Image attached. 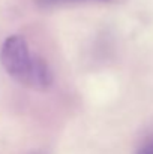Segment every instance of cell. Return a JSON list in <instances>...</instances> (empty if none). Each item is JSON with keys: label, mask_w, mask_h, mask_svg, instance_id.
Listing matches in <instances>:
<instances>
[{"label": "cell", "mask_w": 153, "mask_h": 154, "mask_svg": "<svg viewBox=\"0 0 153 154\" xmlns=\"http://www.w3.org/2000/svg\"><path fill=\"white\" fill-rule=\"evenodd\" d=\"M42 6H56V5H68V3H80V2H107V0H38Z\"/></svg>", "instance_id": "obj_2"}, {"label": "cell", "mask_w": 153, "mask_h": 154, "mask_svg": "<svg viewBox=\"0 0 153 154\" xmlns=\"http://www.w3.org/2000/svg\"><path fill=\"white\" fill-rule=\"evenodd\" d=\"M0 63L9 76L27 87L45 90L53 82L48 64L42 58L30 54L21 36H11L5 41L0 50Z\"/></svg>", "instance_id": "obj_1"}, {"label": "cell", "mask_w": 153, "mask_h": 154, "mask_svg": "<svg viewBox=\"0 0 153 154\" xmlns=\"http://www.w3.org/2000/svg\"><path fill=\"white\" fill-rule=\"evenodd\" d=\"M137 154H153V138L147 139V141L138 148Z\"/></svg>", "instance_id": "obj_3"}]
</instances>
